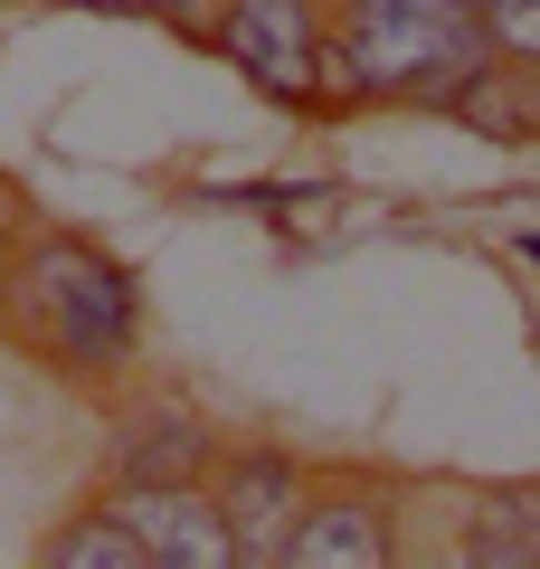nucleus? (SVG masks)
Listing matches in <instances>:
<instances>
[{"mask_svg":"<svg viewBox=\"0 0 540 569\" xmlns=\"http://www.w3.org/2000/svg\"><path fill=\"white\" fill-rule=\"evenodd\" d=\"M531 96H540V58H531Z\"/></svg>","mask_w":540,"mask_h":569,"instance_id":"dca6fc26","label":"nucleus"},{"mask_svg":"<svg viewBox=\"0 0 540 569\" xmlns=\"http://www.w3.org/2000/svg\"><path fill=\"white\" fill-rule=\"evenodd\" d=\"M284 569H389L399 560V512L380 485H313L276 550Z\"/></svg>","mask_w":540,"mask_h":569,"instance_id":"39448f33","label":"nucleus"},{"mask_svg":"<svg viewBox=\"0 0 540 569\" xmlns=\"http://www.w3.org/2000/svg\"><path fill=\"white\" fill-rule=\"evenodd\" d=\"M209 48L284 114H341V58H332V0H219Z\"/></svg>","mask_w":540,"mask_h":569,"instance_id":"7ed1b4c3","label":"nucleus"},{"mask_svg":"<svg viewBox=\"0 0 540 569\" xmlns=\"http://www.w3.org/2000/svg\"><path fill=\"white\" fill-rule=\"evenodd\" d=\"M446 114L483 123L493 142H531V133H540V96H531V67H521V58H493L483 77H464L456 96H446Z\"/></svg>","mask_w":540,"mask_h":569,"instance_id":"1a4fd4ad","label":"nucleus"},{"mask_svg":"<svg viewBox=\"0 0 540 569\" xmlns=\"http://www.w3.org/2000/svg\"><path fill=\"white\" fill-rule=\"evenodd\" d=\"M521 257H531V266H540V228H531V238H521Z\"/></svg>","mask_w":540,"mask_h":569,"instance_id":"2eb2a0df","label":"nucleus"},{"mask_svg":"<svg viewBox=\"0 0 540 569\" xmlns=\"http://www.w3.org/2000/svg\"><path fill=\"white\" fill-rule=\"evenodd\" d=\"M20 238H29V209L0 190V295H10V257H20Z\"/></svg>","mask_w":540,"mask_h":569,"instance_id":"ddd939ff","label":"nucleus"},{"mask_svg":"<svg viewBox=\"0 0 540 569\" xmlns=\"http://www.w3.org/2000/svg\"><path fill=\"white\" fill-rule=\"evenodd\" d=\"M332 58L351 104H437L493 67L483 0H332Z\"/></svg>","mask_w":540,"mask_h":569,"instance_id":"f03ea898","label":"nucleus"},{"mask_svg":"<svg viewBox=\"0 0 540 569\" xmlns=\"http://www.w3.org/2000/svg\"><path fill=\"white\" fill-rule=\"evenodd\" d=\"M303 493H313V475L284 447H219V466H209V503H219L238 560H276L294 512H303Z\"/></svg>","mask_w":540,"mask_h":569,"instance_id":"20e7f679","label":"nucleus"},{"mask_svg":"<svg viewBox=\"0 0 540 569\" xmlns=\"http://www.w3.org/2000/svg\"><path fill=\"white\" fill-rule=\"evenodd\" d=\"M209 466H219V437L180 399H133L114 418V447H104L114 485H209Z\"/></svg>","mask_w":540,"mask_h":569,"instance_id":"0eeeda50","label":"nucleus"},{"mask_svg":"<svg viewBox=\"0 0 540 569\" xmlns=\"http://www.w3.org/2000/svg\"><path fill=\"white\" fill-rule=\"evenodd\" d=\"M464 560L474 569H540V485H493L464 503Z\"/></svg>","mask_w":540,"mask_h":569,"instance_id":"6e6552de","label":"nucleus"},{"mask_svg":"<svg viewBox=\"0 0 540 569\" xmlns=\"http://www.w3.org/2000/svg\"><path fill=\"white\" fill-rule=\"evenodd\" d=\"M48 560H58V569H152V560H142V541H133V522H123L114 503L77 512V522L48 541Z\"/></svg>","mask_w":540,"mask_h":569,"instance_id":"9d476101","label":"nucleus"},{"mask_svg":"<svg viewBox=\"0 0 540 569\" xmlns=\"http://www.w3.org/2000/svg\"><path fill=\"white\" fill-rule=\"evenodd\" d=\"M104 503L133 522V541H142L152 569H238V541H228L209 485H114Z\"/></svg>","mask_w":540,"mask_h":569,"instance_id":"423d86ee","label":"nucleus"},{"mask_svg":"<svg viewBox=\"0 0 540 569\" xmlns=\"http://www.w3.org/2000/svg\"><path fill=\"white\" fill-rule=\"evenodd\" d=\"M0 332H20L67 380H114L142 342V284H133L123 257H104L77 228H29L20 257H10Z\"/></svg>","mask_w":540,"mask_h":569,"instance_id":"f257e3e1","label":"nucleus"},{"mask_svg":"<svg viewBox=\"0 0 540 569\" xmlns=\"http://www.w3.org/2000/svg\"><path fill=\"white\" fill-rule=\"evenodd\" d=\"M161 29H180V39H200L209 48V20H219V0H142Z\"/></svg>","mask_w":540,"mask_h":569,"instance_id":"f8f14e48","label":"nucleus"},{"mask_svg":"<svg viewBox=\"0 0 540 569\" xmlns=\"http://www.w3.org/2000/svg\"><path fill=\"white\" fill-rule=\"evenodd\" d=\"M483 39H493V58H540V0H483Z\"/></svg>","mask_w":540,"mask_h":569,"instance_id":"9b49d317","label":"nucleus"},{"mask_svg":"<svg viewBox=\"0 0 540 569\" xmlns=\"http://www.w3.org/2000/svg\"><path fill=\"white\" fill-rule=\"evenodd\" d=\"M67 10H96V20H133L142 0H67Z\"/></svg>","mask_w":540,"mask_h":569,"instance_id":"4468645a","label":"nucleus"}]
</instances>
